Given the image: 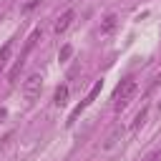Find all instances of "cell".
Instances as JSON below:
<instances>
[{
  "label": "cell",
  "mask_w": 161,
  "mask_h": 161,
  "mask_svg": "<svg viewBox=\"0 0 161 161\" xmlns=\"http://www.w3.org/2000/svg\"><path fill=\"white\" fill-rule=\"evenodd\" d=\"M65 98H68V86H58V88H55V96H53L55 106H63Z\"/></svg>",
  "instance_id": "9"
},
{
  "label": "cell",
  "mask_w": 161,
  "mask_h": 161,
  "mask_svg": "<svg viewBox=\"0 0 161 161\" xmlns=\"http://www.w3.org/2000/svg\"><path fill=\"white\" fill-rule=\"evenodd\" d=\"M158 108H161V101H158Z\"/></svg>",
  "instance_id": "14"
},
{
  "label": "cell",
  "mask_w": 161,
  "mask_h": 161,
  "mask_svg": "<svg viewBox=\"0 0 161 161\" xmlns=\"http://www.w3.org/2000/svg\"><path fill=\"white\" fill-rule=\"evenodd\" d=\"M40 88H43V75H40V73L28 75V80L23 83V93H25L28 101H35V98L40 96Z\"/></svg>",
  "instance_id": "2"
},
{
  "label": "cell",
  "mask_w": 161,
  "mask_h": 161,
  "mask_svg": "<svg viewBox=\"0 0 161 161\" xmlns=\"http://www.w3.org/2000/svg\"><path fill=\"white\" fill-rule=\"evenodd\" d=\"M70 55H73V45H68V43H65V45L58 50V60H60V63H65Z\"/></svg>",
  "instance_id": "10"
},
{
  "label": "cell",
  "mask_w": 161,
  "mask_h": 161,
  "mask_svg": "<svg viewBox=\"0 0 161 161\" xmlns=\"http://www.w3.org/2000/svg\"><path fill=\"white\" fill-rule=\"evenodd\" d=\"M38 3H40V0H30V3H25V8H23V10H33Z\"/></svg>",
  "instance_id": "13"
},
{
  "label": "cell",
  "mask_w": 161,
  "mask_h": 161,
  "mask_svg": "<svg viewBox=\"0 0 161 161\" xmlns=\"http://www.w3.org/2000/svg\"><path fill=\"white\" fill-rule=\"evenodd\" d=\"M10 53H13V40H8V43L0 48V70L8 65V58H10Z\"/></svg>",
  "instance_id": "7"
},
{
  "label": "cell",
  "mask_w": 161,
  "mask_h": 161,
  "mask_svg": "<svg viewBox=\"0 0 161 161\" xmlns=\"http://www.w3.org/2000/svg\"><path fill=\"white\" fill-rule=\"evenodd\" d=\"M136 91H138V83H136L133 78L121 80V83L116 86V91H113V108H116V111L126 108V106L131 103V98L136 96Z\"/></svg>",
  "instance_id": "1"
},
{
  "label": "cell",
  "mask_w": 161,
  "mask_h": 161,
  "mask_svg": "<svg viewBox=\"0 0 161 161\" xmlns=\"http://www.w3.org/2000/svg\"><path fill=\"white\" fill-rule=\"evenodd\" d=\"M73 18H75V13H73V10H65V13H63V15L55 20L53 30H55V33H63V30H68V25L73 23Z\"/></svg>",
  "instance_id": "3"
},
{
  "label": "cell",
  "mask_w": 161,
  "mask_h": 161,
  "mask_svg": "<svg viewBox=\"0 0 161 161\" xmlns=\"http://www.w3.org/2000/svg\"><path fill=\"white\" fill-rule=\"evenodd\" d=\"M143 161H161V153H158V151H153V153H151V156H146Z\"/></svg>",
  "instance_id": "12"
},
{
  "label": "cell",
  "mask_w": 161,
  "mask_h": 161,
  "mask_svg": "<svg viewBox=\"0 0 161 161\" xmlns=\"http://www.w3.org/2000/svg\"><path fill=\"white\" fill-rule=\"evenodd\" d=\"M38 38H40V30L35 28V30H33V33L28 35V40H25V48H23V53H20V60H25V58H28V53H30V50L35 48V43H38Z\"/></svg>",
  "instance_id": "5"
},
{
  "label": "cell",
  "mask_w": 161,
  "mask_h": 161,
  "mask_svg": "<svg viewBox=\"0 0 161 161\" xmlns=\"http://www.w3.org/2000/svg\"><path fill=\"white\" fill-rule=\"evenodd\" d=\"M23 65H25V60H20V58H18V60H15V65H13V68H10V73H8V83H15V80H18V75H20V70H23Z\"/></svg>",
  "instance_id": "8"
},
{
  "label": "cell",
  "mask_w": 161,
  "mask_h": 161,
  "mask_svg": "<svg viewBox=\"0 0 161 161\" xmlns=\"http://www.w3.org/2000/svg\"><path fill=\"white\" fill-rule=\"evenodd\" d=\"M143 118H146V108H143V111H141V113L136 116V121H133V126H141V123H143Z\"/></svg>",
  "instance_id": "11"
},
{
  "label": "cell",
  "mask_w": 161,
  "mask_h": 161,
  "mask_svg": "<svg viewBox=\"0 0 161 161\" xmlns=\"http://www.w3.org/2000/svg\"><path fill=\"white\" fill-rule=\"evenodd\" d=\"M116 25H118V18H116L113 13H108V15L101 20V33H103V35H108V33H113V30H116Z\"/></svg>",
  "instance_id": "4"
},
{
  "label": "cell",
  "mask_w": 161,
  "mask_h": 161,
  "mask_svg": "<svg viewBox=\"0 0 161 161\" xmlns=\"http://www.w3.org/2000/svg\"><path fill=\"white\" fill-rule=\"evenodd\" d=\"M121 138H123V128H121V126H116V128H113V131L106 136V141H103V148H113V146H116Z\"/></svg>",
  "instance_id": "6"
}]
</instances>
